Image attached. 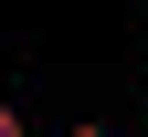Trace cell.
<instances>
[{
	"instance_id": "cell-2",
	"label": "cell",
	"mask_w": 148,
	"mask_h": 137,
	"mask_svg": "<svg viewBox=\"0 0 148 137\" xmlns=\"http://www.w3.org/2000/svg\"><path fill=\"white\" fill-rule=\"evenodd\" d=\"M74 137H106V127H74Z\"/></svg>"
},
{
	"instance_id": "cell-1",
	"label": "cell",
	"mask_w": 148,
	"mask_h": 137,
	"mask_svg": "<svg viewBox=\"0 0 148 137\" xmlns=\"http://www.w3.org/2000/svg\"><path fill=\"white\" fill-rule=\"evenodd\" d=\"M0 137H21V106H11V95H0Z\"/></svg>"
}]
</instances>
